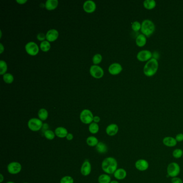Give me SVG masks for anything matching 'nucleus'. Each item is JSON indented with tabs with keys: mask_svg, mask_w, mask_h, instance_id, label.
<instances>
[{
	"mask_svg": "<svg viewBox=\"0 0 183 183\" xmlns=\"http://www.w3.org/2000/svg\"><path fill=\"white\" fill-rule=\"evenodd\" d=\"M101 166L106 174H113L118 169V162L114 157H106L102 162Z\"/></svg>",
	"mask_w": 183,
	"mask_h": 183,
	"instance_id": "obj_1",
	"label": "nucleus"
},
{
	"mask_svg": "<svg viewBox=\"0 0 183 183\" xmlns=\"http://www.w3.org/2000/svg\"><path fill=\"white\" fill-rule=\"evenodd\" d=\"M159 62L157 59L152 58L144 65L143 73L146 76L152 77L155 75L159 69Z\"/></svg>",
	"mask_w": 183,
	"mask_h": 183,
	"instance_id": "obj_2",
	"label": "nucleus"
},
{
	"mask_svg": "<svg viewBox=\"0 0 183 183\" xmlns=\"http://www.w3.org/2000/svg\"><path fill=\"white\" fill-rule=\"evenodd\" d=\"M155 25L152 20L150 19H144L141 23V31L142 34L147 37H149L153 35L155 31Z\"/></svg>",
	"mask_w": 183,
	"mask_h": 183,
	"instance_id": "obj_3",
	"label": "nucleus"
},
{
	"mask_svg": "<svg viewBox=\"0 0 183 183\" xmlns=\"http://www.w3.org/2000/svg\"><path fill=\"white\" fill-rule=\"evenodd\" d=\"M43 121L36 118H31L28 122V128L32 132H38L42 129Z\"/></svg>",
	"mask_w": 183,
	"mask_h": 183,
	"instance_id": "obj_4",
	"label": "nucleus"
},
{
	"mask_svg": "<svg viewBox=\"0 0 183 183\" xmlns=\"http://www.w3.org/2000/svg\"><path fill=\"white\" fill-rule=\"evenodd\" d=\"M180 172V165L176 162L170 163L167 167V175L170 177H177Z\"/></svg>",
	"mask_w": 183,
	"mask_h": 183,
	"instance_id": "obj_5",
	"label": "nucleus"
},
{
	"mask_svg": "<svg viewBox=\"0 0 183 183\" xmlns=\"http://www.w3.org/2000/svg\"><path fill=\"white\" fill-rule=\"evenodd\" d=\"M94 116L89 110H83L80 114V118L82 122L84 124H90L94 121Z\"/></svg>",
	"mask_w": 183,
	"mask_h": 183,
	"instance_id": "obj_6",
	"label": "nucleus"
},
{
	"mask_svg": "<svg viewBox=\"0 0 183 183\" xmlns=\"http://www.w3.org/2000/svg\"><path fill=\"white\" fill-rule=\"evenodd\" d=\"M137 57L139 61L147 62L153 58V53L149 50H142L137 53Z\"/></svg>",
	"mask_w": 183,
	"mask_h": 183,
	"instance_id": "obj_7",
	"label": "nucleus"
},
{
	"mask_svg": "<svg viewBox=\"0 0 183 183\" xmlns=\"http://www.w3.org/2000/svg\"><path fill=\"white\" fill-rule=\"evenodd\" d=\"M22 166L18 162H12L8 165L7 170L11 175H17L21 171Z\"/></svg>",
	"mask_w": 183,
	"mask_h": 183,
	"instance_id": "obj_8",
	"label": "nucleus"
},
{
	"mask_svg": "<svg viewBox=\"0 0 183 183\" xmlns=\"http://www.w3.org/2000/svg\"><path fill=\"white\" fill-rule=\"evenodd\" d=\"M25 47L26 52L30 56H36L37 54L39 53V47L35 42H29L27 43Z\"/></svg>",
	"mask_w": 183,
	"mask_h": 183,
	"instance_id": "obj_9",
	"label": "nucleus"
},
{
	"mask_svg": "<svg viewBox=\"0 0 183 183\" xmlns=\"http://www.w3.org/2000/svg\"><path fill=\"white\" fill-rule=\"evenodd\" d=\"M90 73L91 76L96 78H100L104 75V70L100 67L93 65L90 69Z\"/></svg>",
	"mask_w": 183,
	"mask_h": 183,
	"instance_id": "obj_10",
	"label": "nucleus"
},
{
	"mask_svg": "<svg viewBox=\"0 0 183 183\" xmlns=\"http://www.w3.org/2000/svg\"><path fill=\"white\" fill-rule=\"evenodd\" d=\"M149 163L144 159H139L136 161L135 163V168L140 171H144L149 168Z\"/></svg>",
	"mask_w": 183,
	"mask_h": 183,
	"instance_id": "obj_11",
	"label": "nucleus"
},
{
	"mask_svg": "<svg viewBox=\"0 0 183 183\" xmlns=\"http://www.w3.org/2000/svg\"><path fill=\"white\" fill-rule=\"evenodd\" d=\"M91 172V164L89 160L85 159L82 165L81 173L84 176H89Z\"/></svg>",
	"mask_w": 183,
	"mask_h": 183,
	"instance_id": "obj_12",
	"label": "nucleus"
},
{
	"mask_svg": "<svg viewBox=\"0 0 183 183\" xmlns=\"http://www.w3.org/2000/svg\"><path fill=\"white\" fill-rule=\"evenodd\" d=\"M122 67L120 63H113L109 67V72L111 75H116L122 72Z\"/></svg>",
	"mask_w": 183,
	"mask_h": 183,
	"instance_id": "obj_13",
	"label": "nucleus"
},
{
	"mask_svg": "<svg viewBox=\"0 0 183 183\" xmlns=\"http://www.w3.org/2000/svg\"><path fill=\"white\" fill-rule=\"evenodd\" d=\"M96 3L91 0L85 1L83 4V9L87 13H92L96 10Z\"/></svg>",
	"mask_w": 183,
	"mask_h": 183,
	"instance_id": "obj_14",
	"label": "nucleus"
},
{
	"mask_svg": "<svg viewBox=\"0 0 183 183\" xmlns=\"http://www.w3.org/2000/svg\"><path fill=\"white\" fill-rule=\"evenodd\" d=\"M106 133L110 137H113L116 135L119 131V127L116 124H111L106 128Z\"/></svg>",
	"mask_w": 183,
	"mask_h": 183,
	"instance_id": "obj_15",
	"label": "nucleus"
},
{
	"mask_svg": "<svg viewBox=\"0 0 183 183\" xmlns=\"http://www.w3.org/2000/svg\"><path fill=\"white\" fill-rule=\"evenodd\" d=\"M59 37V32L56 29H51L47 32L46 38L48 41H54Z\"/></svg>",
	"mask_w": 183,
	"mask_h": 183,
	"instance_id": "obj_16",
	"label": "nucleus"
},
{
	"mask_svg": "<svg viewBox=\"0 0 183 183\" xmlns=\"http://www.w3.org/2000/svg\"><path fill=\"white\" fill-rule=\"evenodd\" d=\"M163 143L168 147H174L177 144V141L173 137H166L163 138Z\"/></svg>",
	"mask_w": 183,
	"mask_h": 183,
	"instance_id": "obj_17",
	"label": "nucleus"
},
{
	"mask_svg": "<svg viewBox=\"0 0 183 183\" xmlns=\"http://www.w3.org/2000/svg\"><path fill=\"white\" fill-rule=\"evenodd\" d=\"M113 175L116 180H123L127 177V171L123 168L117 169Z\"/></svg>",
	"mask_w": 183,
	"mask_h": 183,
	"instance_id": "obj_18",
	"label": "nucleus"
},
{
	"mask_svg": "<svg viewBox=\"0 0 183 183\" xmlns=\"http://www.w3.org/2000/svg\"><path fill=\"white\" fill-rule=\"evenodd\" d=\"M147 41V39L146 36L142 33L137 35L135 39L136 44L137 46L140 47H142L145 46L146 44Z\"/></svg>",
	"mask_w": 183,
	"mask_h": 183,
	"instance_id": "obj_19",
	"label": "nucleus"
},
{
	"mask_svg": "<svg viewBox=\"0 0 183 183\" xmlns=\"http://www.w3.org/2000/svg\"><path fill=\"white\" fill-rule=\"evenodd\" d=\"M54 132H55L57 137H59V138H61V139L66 137L67 135L68 134V131L66 128L63 127H61V126L56 128Z\"/></svg>",
	"mask_w": 183,
	"mask_h": 183,
	"instance_id": "obj_20",
	"label": "nucleus"
},
{
	"mask_svg": "<svg viewBox=\"0 0 183 183\" xmlns=\"http://www.w3.org/2000/svg\"><path fill=\"white\" fill-rule=\"evenodd\" d=\"M58 6L57 0H47L45 3V8L48 10H53Z\"/></svg>",
	"mask_w": 183,
	"mask_h": 183,
	"instance_id": "obj_21",
	"label": "nucleus"
},
{
	"mask_svg": "<svg viewBox=\"0 0 183 183\" xmlns=\"http://www.w3.org/2000/svg\"><path fill=\"white\" fill-rule=\"evenodd\" d=\"M143 4L146 9L152 10L156 7V2L155 0H145Z\"/></svg>",
	"mask_w": 183,
	"mask_h": 183,
	"instance_id": "obj_22",
	"label": "nucleus"
},
{
	"mask_svg": "<svg viewBox=\"0 0 183 183\" xmlns=\"http://www.w3.org/2000/svg\"><path fill=\"white\" fill-rule=\"evenodd\" d=\"M86 143L89 146L96 147L99 143V141L96 137L94 136H90L87 137Z\"/></svg>",
	"mask_w": 183,
	"mask_h": 183,
	"instance_id": "obj_23",
	"label": "nucleus"
},
{
	"mask_svg": "<svg viewBox=\"0 0 183 183\" xmlns=\"http://www.w3.org/2000/svg\"><path fill=\"white\" fill-rule=\"evenodd\" d=\"M97 152L100 153H105L107 152L108 148L106 144L102 142H99L96 146Z\"/></svg>",
	"mask_w": 183,
	"mask_h": 183,
	"instance_id": "obj_24",
	"label": "nucleus"
},
{
	"mask_svg": "<svg viewBox=\"0 0 183 183\" xmlns=\"http://www.w3.org/2000/svg\"><path fill=\"white\" fill-rule=\"evenodd\" d=\"M98 181L99 183H110L111 177L108 174H102L98 177Z\"/></svg>",
	"mask_w": 183,
	"mask_h": 183,
	"instance_id": "obj_25",
	"label": "nucleus"
},
{
	"mask_svg": "<svg viewBox=\"0 0 183 183\" xmlns=\"http://www.w3.org/2000/svg\"><path fill=\"white\" fill-rule=\"evenodd\" d=\"M99 130H100L99 125L96 122H92L89 125V131L92 134H96L99 132Z\"/></svg>",
	"mask_w": 183,
	"mask_h": 183,
	"instance_id": "obj_26",
	"label": "nucleus"
},
{
	"mask_svg": "<svg viewBox=\"0 0 183 183\" xmlns=\"http://www.w3.org/2000/svg\"><path fill=\"white\" fill-rule=\"evenodd\" d=\"M39 119L41 121H45L46 120L48 116V113L46 110L45 109H41L38 113Z\"/></svg>",
	"mask_w": 183,
	"mask_h": 183,
	"instance_id": "obj_27",
	"label": "nucleus"
},
{
	"mask_svg": "<svg viewBox=\"0 0 183 183\" xmlns=\"http://www.w3.org/2000/svg\"><path fill=\"white\" fill-rule=\"evenodd\" d=\"M44 135L45 138L48 140H53L56 136L55 132L52 130H47L44 133Z\"/></svg>",
	"mask_w": 183,
	"mask_h": 183,
	"instance_id": "obj_28",
	"label": "nucleus"
},
{
	"mask_svg": "<svg viewBox=\"0 0 183 183\" xmlns=\"http://www.w3.org/2000/svg\"><path fill=\"white\" fill-rule=\"evenodd\" d=\"M40 47L43 52H48L51 48V45L48 41H44L41 43Z\"/></svg>",
	"mask_w": 183,
	"mask_h": 183,
	"instance_id": "obj_29",
	"label": "nucleus"
},
{
	"mask_svg": "<svg viewBox=\"0 0 183 183\" xmlns=\"http://www.w3.org/2000/svg\"><path fill=\"white\" fill-rule=\"evenodd\" d=\"M183 150L180 149V148H177V149L174 150L172 152V156L177 159H178L183 157Z\"/></svg>",
	"mask_w": 183,
	"mask_h": 183,
	"instance_id": "obj_30",
	"label": "nucleus"
},
{
	"mask_svg": "<svg viewBox=\"0 0 183 183\" xmlns=\"http://www.w3.org/2000/svg\"><path fill=\"white\" fill-rule=\"evenodd\" d=\"M3 79L4 81L6 83H8V84L13 83V80H14L13 75L10 73H7V74H4L3 76Z\"/></svg>",
	"mask_w": 183,
	"mask_h": 183,
	"instance_id": "obj_31",
	"label": "nucleus"
},
{
	"mask_svg": "<svg viewBox=\"0 0 183 183\" xmlns=\"http://www.w3.org/2000/svg\"><path fill=\"white\" fill-rule=\"evenodd\" d=\"M0 74L4 75L7 70V65L3 60H1L0 61Z\"/></svg>",
	"mask_w": 183,
	"mask_h": 183,
	"instance_id": "obj_32",
	"label": "nucleus"
},
{
	"mask_svg": "<svg viewBox=\"0 0 183 183\" xmlns=\"http://www.w3.org/2000/svg\"><path fill=\"white\" fill-rule=\"evenodd\" d=\"M131 28L134 31L138 32L141 29V23L139 21H134L132 24Z\"/></svg>",
	"mask_w": 183,
	"mask_h": 183,
	"instance_id": "obj_33",
	"label": "nucleus"
},
{
	"mask_svg": "<svg viewBox=\"0 0 183 183\" xmlns=\"http://www.w3.org/2000/svg\"><path fill=\"white\" fill-rule=\"evenodd\" d=\"M73 178L70 176H65L61 178L60 183H74Z\"/></svg>",
	"mask_w": 183,
	"mask_h": 183,
	"instance_id": "obj_34",
	"label": "nucleus"
},
{
	"mask_svg": "<svg viewBox=\"0 0 183 183\" xmlns=\"http://www.w3.org/2000/svg\"><path fill=\"white\" fill-rule=\"evenodd\" d=\"M102 60V57L100 54H97L94 56L93 58V63L95 65H97L100 63Z\"/></svg>",
	"mask_w": 183,
	"mask_h": 183,
	"instance_id": "obj_35",
	"label": "nucleus"
},
{
	"mask_svg": "<svg viewBox=\"0 0 183 183\" xmlns=\"http://www.w3.org/2000/svg\"><path fill=\"white\" fill-rule=\"evenodd\" d=\"M176 141L178 143H180L183 141V133H179L177 134L175 137Z\"/></svg>",
	"mask_w": 183,
	"mask_h": 183,
	"instance_id": "obj_36",
	"label": "nucleus"
},
{
	"mask_svg": "<svg viewBox=\"0 0 183 183\" xmlns=\"http://www.w3.org/2000/svg\"><path fill=\"white\" fill-rule=\"evenodd\" d=\"M37 39L39 41H45L44 40L45 39H46V35H45L43 33H40L39 34H38L37 35Z\"/></svg>",
	"mask_w": 183,
	"mask_h": 183,
	"instance_id": "obj_37",
	"label": "nucleus"
},
{
	"mask_svg": "<svg viewBox=\"0 0 183 183\" xmlns=\"http://www.w3.org/2000/svg\"><path fill=\"white\" fill-rule=\"evenodd\" d=\"M171 183H183V182L181 178L176 177L172 178Z\"/></svg>",
	"mask_w": 183,
	"mask_h": 183,
	"instance_id": "obj_38",
	"label": "nucleus"
},
{
	"mask_svg": "<svg viewBox=\"0 0 183 183\" xmlns=\"http://www.w3.org/2000/svg\"><path fill=\"white\" fill-rule=\"evenodd\" d=\"M66 138L68 141H72L74 138V135H73L72 133H68Z\"/></svg>",
	"mask_w": 183,
	"mask_h": 183,
	"instance_id": "obj_39",
	"label": "nucleus"
},
{
	"mask_svg": "<svg viewBox=\"0 0 183 183\" xmlns=\"http://www.w3.org/2000/svg\"><path fill=\"white\" fill-rule=\"evenodd\" d=\"M48 125L47 124H43V127H42V130H44V133L45 132L48 130Z\"/></svg>",
	"mask_w": 183,
	"mask_h": 183,
	"instance_id": "obj_40",
	"label": "nucleus"
},
{
	"mask_svg": "<svg viewBox=\"0 0 183 183\" xmlns=\"http://www.w3.org/2000/svg\"><path fill=\"white\" fill-rule=\"evenodd\" d=\"M100 119L98 116H94V122H96L97 124H98V122H100Z\"/></svg>",
	"mask_w": 183,
	"mask_h": 183,
	"instance_id": "obj_41",
	"label": "nucleus"
},
{
	"mask_svg": "<svg viewBox=\"0 0 183 183\" xmlns=\"http://www.w3.org/2000/svg\"><path fill=\"white\" fill-rule=\"evenodd\" d=\"M16 2L20 4H23L25 3H26L27 2V1L26 0H17Z\"/></svg>",
	"mask_w": 183,
	"mask_h": 183,
	"instance_id": "obj_42",
	"label": "nucleus"
},
{
	"mask_svg": "<svg viewBox=\"0 0 183 183\" xmlns=\"http://www.w3.org/2000/svg\"><path fill=\"white\" fill-rule=\"evenodd\" d=\"M0 183H2L3 181L4 180V176L2 174H0Z\"/></svg>",
	"mask_w": 183,
	"mask_h": 183,
	"instance_id": "obj_43",
	"label": "nucleus"
},
{
	"mask_svg": "<svg viewBox=\"0 0 183 183\" xmlns=\"http://www.w3.org/2000/svg\"><path fill=\"white\" fill-rule=\"evenodd\" d=\"M0 45H1V52H0V53L2 54L4 51L3 46V45L2 44H1Z\"/></svg>",
	"mask_w": 183,
	"mask_h": 183,
	"instance_id": "obj_44",
	"label": "nucleus"
},
{
	"mask_svg": "<svg viewBox=\"0 0 183 183\" xmlns=\"http://www.w3.org/2000/svg\"><path fill=\"white\" fill-rule=\"evenodd\" d=\"M110 183H119L118 181H116V180H111Z\"/></svg>",
	"mask_w": 183,
	"mask_h": 183,
	"instance_id": "obj_45",
	"label": "nucleus"
},
{
	"mask_svg": "<svg viewBox=\"0 0 183 183\" xmlns=\"http://www.w3.org/2000/svg\"><path fill=\"white\" fill-rule=\"evenodd\" d=\"M6 183H15V182H13V181H9L7 182Z\"/></svg>",
	"mask_w": 183,
	"mask_h": 183,
	"instance_id": "obj_46",
	"label": "nucleus"
},
{
	"mask_svg": "<svg viewBox=\"0 0 183 183\" xmlns=\"http://www.w3.org/2000/svg\"><path fill=\"white\" fill-rule=\"evenodd\" d=\"M27 183V182H25V183Z\"/></svg>",
	"mask_w": 183,
	"mask_h": 183,
	"instance_id": "obj_47",
	"label": "nucleus"
},
{
	"mask_svg": "<svg viewBox=\"0 0 183 183\" xmlns=\"http://www.w3.org/2000/svg\"></svg>",
	"mask_w": 183,
	"mask_h": 183,
	"instance_id": "obj_48",
	"label": "nucleus"
},
{
	"mask_svg": "<svg viewBox=\"0 0 183 183\" xmlns=\"http://www.w3.org/2000/svg\"></svg>",
	"mask_w": 183,
	"mask_h": 183,
	"instance_id": "obj_49",
	"label": "nucleus"
}]
</instances>
